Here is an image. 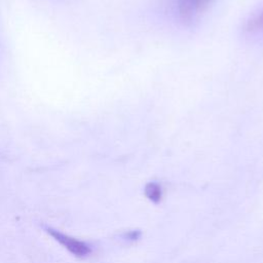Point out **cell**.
I'll list each match as a JSON object with an SVG mask.
<instances>
[{"instance_id":"1","label":"cell","mask_w":263,"mask_h":263,"mask_svg":"<svg viewBox=\"0 0 263 263\" xmlns=\"http://www.w3.org/2000/svg\"><path fill=\"white\" fill-rule=\"evenodd\" d=\"M45 230L51 237H53V239H55L60 245H62L75 257L84 258L91 253L90 246L84 241L71 237L65 233H62L61 231H58L49 227L45 228Z\"/></svg>"},{"instance_id":"2","label":"cell","mask_w":263,"mask_h":263,"mask_svg":"<svg viewBox=\"0 0 263 263\" xmlns=\"http://www.w3.org/2000/svg\"><path fill=\"white\" fill-rule=\"evenodd\" d=\"M211 0H178V11L185 23L192 22L209 4Z\"/></svg>"},{"instance_id":"3","label":"cell","mask_w":263,"mask_h":263,"mask_svg":"<svg viewBox=\"0 0 263 263\" xmlns=\"http://www.w3.org/2000/svg\"><path fill=\"white\" fill-rule=\"evenodd\" d=\"M246 30L249 32H263V10L247 22Z\"/></svg>"},{"instance_id":"4","label":"cell","mask_w":263,"mask_h":263,"mask_svg":"<svg viewBox=\"0 0 263 263\" xmlns=\"http://www.w3.org/2000/svg\"><path fill=\"white\" fill-rule=\"evenodd\" d=\"M146 194L148 198L153 201H157L160 199L161 196V189L156 183H150L146 187Z\"/></svg>"}]
</instances>
